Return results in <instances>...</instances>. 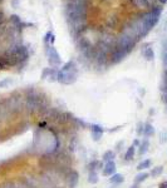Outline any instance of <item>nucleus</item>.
I'll list each match as a JSON object with an SVG mask.
<instances>
[{
	"label": "nucleus",
	"mask_w": 167,
	"mask_h": 188,
	"mask_svg": "<svg viewBox=\"0 0 167 188\" xmlns=\"http://www.w3.org/2000/svg\"><path fill=\"white\" fill-rule=\"evenodd\" d=\"M116 173V163L114 160H110L107 162L106 166L103 167V176H112Z\"/></svg>",
	"instance_id": "obj_4"
},
{
	"label": "nucleus",
	"mask_w": 167,
	"mask_h": 188,
	"mask_svg": "<svg viewBox=\"0 0 167 188\" xmlns=\"http://www.w3.org/2000/svg\"><path fill=\"white\" fill-rule=\"evenodd\" d=\"M143 129H145V124L139 122V123L137 124V129H136L137 134H138V135H141V134H143Z\"/></svg>",
	"instance_id": "obj_20"
},
{
	"label": "nucleus",
	"mask_w": 167,
	"mask_h": 188,
	"mask_svg": "<svg viewBox=\"0 0 167 188\" xmlns=\"http://www.w3.org/2000/svg\"><path fill=\"white\" fill-rule=\"evenodd\" d=\"M143 134L147 137H152L153 134H155V128H153V125L152 124H149V123H146L145 124V129H143Z\"/></svg>",
	"instance_id": "obj_8"
},
{
	"label": "nucleus",
	"mask_w": 167,
	"mask_h": 188,
	"mask_svg": "<svg viewBox=\"0 0 167 188\" xmlns=\"http://www.w3.org/2000/svg\"><path fill=\"white\" fill-rule=\"evenodd\" d=\"M163 173V166H157L155 168H152V170L149 172V176L156 178V177H160Z\"/></svg>",
	"instance_id": "obj_9"
},
{
	"label": "nucleus",
	"mask_w": 167,
	"mask_h": 188,
	"mask_svg": "<svg viewBox=\"0 0 167 188\" xmlns=\"http://www.w3.org/2000/svg\"><path fill=\"white\" fill-rule=\"evenodd\" d=\"M124 181V177L123 174H120V173H114L110 177V182L113 183V184H117V183H122Z\"/></svg>",
	"instance_id": "obj_6"
},
{
	"label": "nucleus",
	"mask_w": 167,
	"mask_h": 188,
	"mask_svg": "<svg viewBox=\"0 0 167 188\" xmlns=\"http://www.w3.org/2000/svg\"><path fill=\"white\" fill-rule=\"evenodd\" d=\"M103 160L104 162H110V160H113L116 158V153L113 151H106L104 154H103Z\"/></svg>",
	"instance_id": "obj_14"
},
{
	"label": "nucleus",
	"mask_w": 167,
	"mask_h": 188,
	"mask_svg": "<svg viewBox=\"0 0 167 188\" xmlns=\"http://www.w3.org/2000/svg\"><path fill=\"white\" fill-rule=\"evenodd\" d=\"M148 177H149V174H148L147 172H141V173H138V174L135 177V183L139 184V183H142V182H145Z\"/></svg>",
	"instance_id": "obj_10"
},
{
	"label": "nucleus",
	"mask_w": 167,
	"mask_h": 188,
	"mask_svg": "<svg viewBox=\"0 0 167 188\" xmlns=\"http://www.w3.org/2000/svg\"><path fill=\"white\" fill-rule=\"evenodd\" d=\"M131 188H141V187H139V184L135 183V184H133V186H131Z\"/></svg>",
	"instance_id": "obj_27"
},
{
	"label": "nucleus",
	"mask_w": 167,
	"mask_h": 188,
	"mask_svg": "<svg viewBox=\"0 0 167 188\" xmlns=\"http://www.w3.org/2000/svg\"><path fill=\"white\" fill-rule=\"evenodd\" d=\"M102 135H103V132H92V137H93V139L96 142H98L99 139H101Z\"/></svg>",
	"instance_id": "obj_18"
},
{
	"label": "nucleus",
	"mask_w": 167,
	"mask_h": 188,
	"mask_svg": "<svg viewBox=\"0 0 167 188\" xmlns=\"http://www.w3.org/2000/svg\"><path fill=\"white\" fill-rule=\"evenodd\" d=\"M3 20H4V15H3V13L0 11V24L3 23Z\"/></svg>",
	"instance_id": "obj_25"
},
{
	"label": "nucleus",
	"mask_w": 167,
	"mask_h": 188,
	"mask_svg": "<svg viewBox=\"0 0 167 188\" xmlns=\"http://www.w3.org/2000/svg\"><path fill=\"white\" fill-rule=\"evenodd\" d=\"M98 164H99V160H93V162H90L89 163V172L90 170H96V169H98Z\"/></svg>",
	"instance_id": "obj_17"
},
{
	"label": "nucleus",
	"mask_w": 167,
	"mask_h": 188,
	"mask_svg": "<svg viewBox=\"0 0 167 188\" xmlns=\"http://www.w3.org/2000/svg\"><path fill=\"white\" fill-rule=\"evenodd\" d=\"M139 144H141V143H139V141H138V139H136V141H135V143H133V146L136 147V146H139Z\"/></svg>",
	"instance_id": "obj_26"
},
{
	"label": "nucleus",
	"mask_w": 167,
	"mask_h": 188,
	"mask_svg": "<svg viewBox=\"0 0 167 188\" xmlns=\"http://www.w3.org/2000/svg\"><path fill=\"white\" fill-rule=\"evenodd\" d=\"M88 182L92 184H96L98 182V173L97 170H90L89 174H88Z\"/></svg>",
	"instance_id": "obj_12"
},
{
	"label": "nucleus",
	"mask_w": 167,
	"mask_h": 188,
	"mask_svg": "<svg viewBox=\"0 0 167 188\" xmlns=\"http://www.w3.org/2000/svg\"><path fill=\"white\" fill-rule=\"evenodd\" d=\"M151 164H152L151 159H145V160H142L141 163L137 166V169H138V170H143V169H147V168H149V167H151Z\"/></svg>",
	"instance_id": "obj_13"
},
{
	"label": "nucleus",
	"mask_w": 167,
	"mask_h": 188,
	"mask_svg": "<svg viewBox=\"0 0 167 188\" xmlns=\"http://www.w3.org/2000/svg\"><path fill=\"white\" fill-rule=\"evenodd\" d=\"M45 52H47V55H48V62L52 66H58L61 63H62V59L58 54V52L55 50V48L53 45H47L45 48Z\"/></svg>",
	"instance_id": "obj_2"
},
{
	"label": "nucleus",
	"mask_w": 167,
	"mask_h": 188,
	"mask_svg": "<svg viewBox=\"0 0 167 188\" xmlns=\"http://www.w3.org/2000/svg\"><path fill=\"white\" fill-rule=\"evenodd\" d=\"M57 80L62 84H73L77 80V65L74 62L65 63L64 66L58 72Z\"/></svg>",
	"instance_id": "obj_1"
},
{
	"label": "nucleus",
	"mask_w": 167,
	"mask_h": 188,
	"mask_svg": "<svg viewBox=\"0 0 167 188\" xmlns=\"http://www.w3.org/2000/svg\"><path fill=\"white\" fill-rule=\"evenodd\" d=\"M11 83H13V80L5 79V80H3V82H0V87H5V85H9V84H11Z\"/></svg>",
	"instance_id": "obj_22"
},
{
	"label": "nucleus",
	"mask_w": 167,
	"mask_h": 188,
	"mask_svg": "<svg viewBox=\"0 0 167 188\" xmlns=\"http://www.w3.org/2000/svg\"><path fill=\"white\" fill-rule=\"evenodd\" d=\"M158 188H167V181H165V182H162L160 186H158Z\"/></svg>",
	"instance_id": "obj_23"
},
{
	"label": "nucleus",
	"mask_w": 167,
	"mask_h": 188,
	"mask_svg": "<svg viewBox=\"0 0 167 188\" xmlns=\"http://www.w3.org/2000/svg\"><path fill=\"white\" fill-rule=\"evenodd\" d=\"M148 148H149V142H148L147 139H145L143 142H142V143L139 144V149H138V154H139V156H143V154H145V153H147Z\"/></svg>",
	"instance_id": "obj_7"
},
{
	"label": "nucleus",
	"mask_w": 167,
	"mask_h": 188,
	"mask_svg": "<svg viewBox=\"0 0 167 188\" xmlns=\"http://www.w3.org/2000/svg\"><path fill=\"white\" fill-rule=\"evenodd\" d=\"M135 153H136V147L135 146H131L127 149L126 154H124V159H126V160H132L133 157H135Z\"/></svg>",
	"instance_id": "obj_11"
},
{
	"label": "nucleus",
	"mask_w": 167,
	"mask_h": 188,
	"mask_svg": "<svg viewBox=\"0 0 167 188\" xmlns=\"http://www.w3.org/2000/svg\"><path fill=\"white\" fill-rule=\"evenodd\" d=\"M78 173L76 172V170H72V172L68 174V186L69 188H76L77 183H78Z\"/></svg>",
	"instance_id": "obj_5"
},
{
	"label": "nucleus",
	"mask_w": 167,
	"mask_h": 188,
	"mask_svg": "<svg viewBox=\"0 0 167 188\" xmlns=\"http://www.w3.org/2000/svg\"><path fill=\"white\" fill-rule=\"evenodd\" d=\"M44 41H45V44L48 45H52L53 44V41H54V35H53V33L52 31H48L45 34V38H44Z\"/></svg>",
	"instance_id": "obj_15"
},
{
	"label": "nucleus",
	"mask_w": 167,
	"mask_h": 188,
	"mask_svg": "<svg viewBox=\"0 0 167 188\" xmlns=\"http://www.w3.org/2000/svg\"><path fill=\"white\" fill-rule=\"evenodd\" d=\"M4 66H5V63L3 62V59H0V69H3Z\"/></svg>",
	"instance_id": "obj_24"
},
{
	"label": "nucleus",
	"mask_w": 167,
	"mask_h": 188,
	"mask_svg": "<svg viewBox=\"0 0 167 188\" xmlns=\"http://www.w3.org/2000/svg\"><path fill=\"white\" fill-rule=\"evenodd\" d=\"M145 57H146V59H152L153 58V52H152L151 49H148L147 52L145 53Z\"/></svg>",
	"instance_id": "obj_21"
},
{
	"label": "nucleus",
	"mask_w": 167,
	"mask_h": 188,
	"mask_svg": "<svg viewBox=\"0 0 167 188\" xmlns=\"http://www.w3.org/2000/svg\"><path fill=\"white\" fill-rule=\"evenodd\" d=\"M90 131L92 132H103L104 129H103L101 125H98V124H92L90 125Z\"/></svg>",
	"instance_id": "obj_19"
},
{
	"label": "nucleus",
	"mask_w": 167,
	"mask_h": 188,
	"mask_svg": "<svg viewBox=\"0 0 167 188\" xmlns=\"http://www.w3.org/2000/svg\"><path fill=\"white\" fill-rule=\"evenodd\" d=\"M41 78L43 79H48L49 82H54L58 78V72L52 69V68H45L43 74H41Z\"/></svg>",
	"instance_id": "obj_3"
},
{
	"label": "nucleus",
	"mask_w": 167,
	"mask_h": 188,
	"mask_svg": "<svg viewBox=\"0 0 167 188\" xmlns=\"http://www.w3.org/2000/svg\"><path fill=\"white\" fill-rule=\"evenodd\" d=\"M10 21L15 25V27H19V25H21V20L18 15H11L10 16Z\"/></svg>",
	"instance_id": "obj_16"
}]
</instances>
